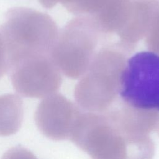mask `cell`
I'll use <instances>...</instances> for the list:
<instances>
[{"mask_svg": "<svg viewBox=\"0 0 159 159\" xmlns=\"http://www.w3.org/2000/svg\"><path fill=\"white\" fill-rule=\"evenodd\" d=\"M69 139L92 159H153L155 154L149 135L127 134L106 112L81 113Z\"/></svg>", "mask_w": 159, "mask_h": 159, "instance_id": "cell-1", "label": "cell"}, {"mask_svg": "<svg viewBox=\"0 0 159 159\" xmlns=\"http://www.w3.org/2000/svg\"><path fill=\"white\" fill-rule=\"evenodd\" d=\"M0 34L7 70L22 60L51 55L58 38L57 27L48 14L24 7H13L6 12Z\"/></svg>", "mask_w": 159, "mask_h": 159, "instance_id": "cell-2", "label": "cell"}, {"mask_svg": "<svg viewBox=\"0 0 159 159\" xmlns=\"http://www.w3.org/2000/svg\"><path fill=\"white\" fill-rule=\"evenodd\" d=\"M118 93L131 107L159 112V54L142 51L130 57L120 73Z\"/></svg>", "mask_w": 159, "mask_h": 159, "instance_id": "cell-3", "label": "cell"}, {"mask_svg": "<svg viewBox=\"0 0 159 159\" xmlns=\"http://www.w3.org/2000/svg\"><path fill=\"white\" fill-rule=\"evenodd\" d=\"M7 72L14 89L26 98H46L54 94L61 82L58 68L51 55L22 60L11 66Z\"/></svg>", "mask_w": 159, "mask_h": 159, "instance_id": "cell-4", "label": "cell"}, {"mask_svg": "<svg viewBox=\"0 0 159 159\" xmlns=\"http://www.w3.org/2000/svg\"><path fill=\"white\" fill-rule=\"evenodd\" d=\"M81 112L63 96L53 94L39 104L35 112L36 125L45 137L61 140L69 139Z\"/></svg>", "mask_w": 159, "mask_h": 159, "instance_id": "cell-5", "label": "cell"}, {"mask_svg": "<svg viewBox=\"0 0 159 159\" xmlns=\"http://www.w3.org/2000/svg\"><path fill=\"white\" fill-rule=\"evenodd\" d=\"M23 117V101L18 95H0V136L16 134L21 127Z\"/></svg>", "mask_w": 159, "mask_h": 159, "instance_id": "cell-6", "label": "cell"}, {"mask_svg": "<svg viewBox=\"0 0 159 159\" xmlns=\"http://www.w3.org/2000/svg\"><path fill=\"white\" fill-rule=\"evenodd\" d=\"M1 159H37L30 151L18 145L8 150Z\"/></svg>", "mask_w": 159, "mask_h": 159, "instance_id": "cell-7", "label": "cell"}, {"mask_svg": "<svg viewBox=\"0 0 159 159\" xmlns=\"http://www.w3.org/2000/svg\"><path fill=\"white\" fill-rule=\"evenodd\" d=\"M0 66L4 68L7 72V58L5 47L4 42L0 34Z\"/></svg>", "mask_w": 159, "mask_h": 159, "instance_id": "cell-8", "label": "cell"}, {"mask_svg": "<svg viewBox=\"0 0 159 159\" xmlns=\"http://www.w3.org/2000/svg\"><path fill=\"white\" fill-rule=\"evenodd\" d=\"M67 1L68 0H39V2L43 7L48 9L53 7L57 2H61L65 4Z\"/></svg>", "mask_w": 159, "mask_h": 159, "instance_id": "cell-9", "label": "cell"}, {"mask_svg": "<svg viewBox=\"0 0 159 159\" xmlns=\"http://www.w3.org/2000/svg\"><path fill=\"white\" fill-rule=\"evenodd\" d=\"M6 72V70L4 68H2V66H0V78H1V77H2L3 76V75Z\"/></svg>", "mask_w": 159, "mask_h": 159, "instance_id": "cell-10", "label": "cell"}]
</instances>
